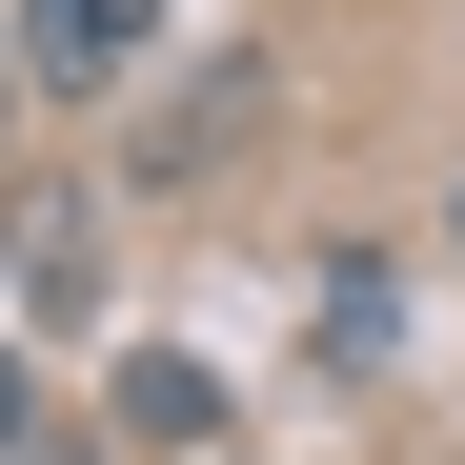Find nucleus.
<instances>
[{
    "label": "nucleus",
    "instance_id": "2",
    "mask_svg": "<svg viewBox=\"0 0 465 465\" xmlns=\"http://www.w3.org/2000/svg\"><path fill=\"white\" fill-rule=\"evenodd\" d=\"M122 425L163 445V465H223V384L203 364H122Z\"/></svg>",
    "mask_w": 465,
    "mask_h": 465
},
{
    "label": "nucleus",
    "instance_id": "4",
    "mask_svg": "<svg viewBox=\"0 0 465 465\" xmlns=\"http://www.w3.org/2000/svg\"><path fill=\"white\" fill-rule=\"evenodd\" d=\"M21 465H61V425H41V445H21Z\"/></svg>",
    "mask_w": 465,
    "mask_h": 465
},
{
    "label": "nucleus",
    "instance_id": "3",
    "mask_svg": "<svg viewBox=\"0 0 465 465\" xmlns=\"http://www.w3.org/2000/svg\"><path fill=\"white\" fill-rule=\"evenodd\" d=\"M21 445H41V405H21V364H0V465H21Z\"/></svg>",
    "mask_w": 465,
    "mask_h": 465
},
{
    "label": "nucleus",
    "instance_id": "1",
    "mask_svg": "<svg viewBox=\"0 0 465 465\" xmlns=\"http://www.w3.org/2000/svg\"><path fill=\"white\" fill-rule=\"evenodd\" d=\"M21 41H41V82H122L163 41V0H21Z\"/></svg>",
    "mask_w": 465,
    "mask_h": 465
}]
</instances>
